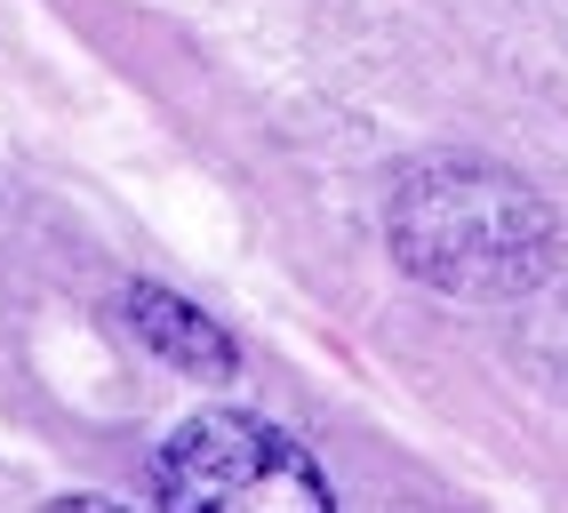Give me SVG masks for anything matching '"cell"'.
<instances>
[{
    "mask_svg": "<svg viewBox=\"0 0 568 513\" xmlns=\"http://www.w3.org/2000/svg\"><path fill=\"white\" fill-rule=\"evenodd\" d=\"M385 233H393L400 273L448 289V298H528L560 265L552 201L528 177L473 153L408 169L393 185Z\"/></svg>",
    "mask_w": 568,
    "mask_h": 513,
    "instance_id": "6da1fadb",
    "label": "cell"
},
{
    "mask_svg": "<svg viewBox=\"0 0 568 513\" xmlns=\"http://www.w3.org/2000/svg\"><path fill=\"white\" fill-rule=\"evenodd\" d=\"M161 513H336L313 450L248 410L184 418L153 457Z\"/></svg>",
    "mask_w": 568,
    "mask_h": 513,
    "instance_id": "7a4b0ae2",
    "label": "cell"
},
{
    "mask_svg": "<svg viewBox=\"0 0 568 513\" xmlns=\"http://www.w3.org/2000/svg\"><path fill=\"white\" fill-rule=\"evenodd\" d=\"M121 321L136 329L144 353L169 361V370H184V378L224 385V378L241 370V345L224 338V329H216L201 305H184L176 289H161V281H129V289H121Z\"/></svg>",
    "mask_w": 568,
    "mask_h": 513,
    "instance_id": "3957f363",
    "label": "cell"
},
{
    "mask_svg": "<svg viewBox=\"0 0 568 513\" xmlns=\"http://www.w3.org/2000/svg\"><path fill=\"white\" fill-rule=\"evenodd\" d=\"M41 513H129V505H121V497H89V490H81V497H49Z\"/></svg>",
    "mask_w": 568,
    "mask_h": 513,
    "instance_id": "277c9868",
    "label": "cell"
}]
</instances>
